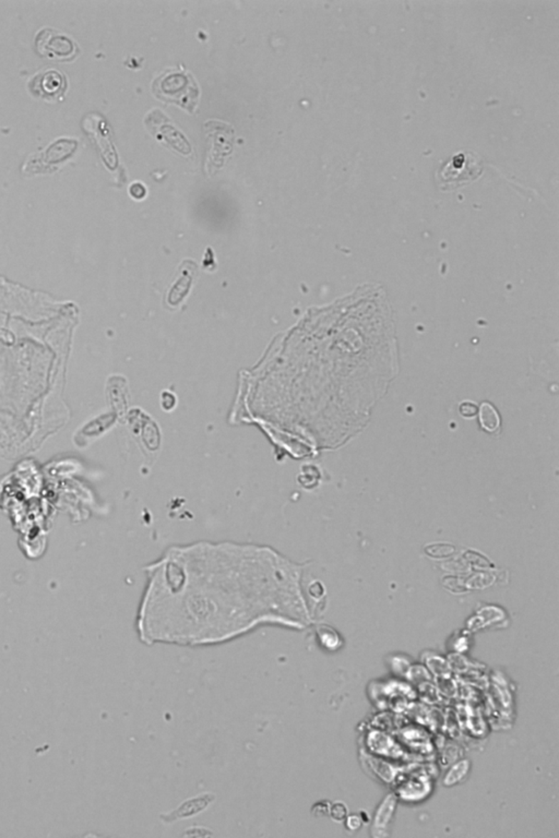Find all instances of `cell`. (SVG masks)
Wrapping results in <instances>:
<instances>
[{
    "mask_svg": "<svg viewBox=\"0 0 559 838\" xmlns=\"http://www.w3.org/2000/svg\"><path fill=\"white\" fill-rule=\"evenodd\" d=\"M154 94L160 100L175 103L190 113L195 112L198 104L199 89L194 78L185 70H166L152 83Z\"/></svg>",
    "mask_w": 559,
    "mask_h": 838,
    "instance_id": "obj_1",
    "label": "cell"
},
{
    "mask_svg": "<svg viewBox=\"0 0 559 838\" xmlns=\"http://www.w3.org/2000/svg\"><path fill=\"white\" fill-rule=\"evenodd\" d=\"M483 172V162L473 152H460L437 172V182L443 190L473 182Z\"/></svg>",
    "mask_w": 559,
    "mask_h": 838,
    "instance_id": "obj_2",
    "label": "cell"
},
{
    "mask_svg": "<svg viewBox=\"0 0 559 838\" xmlns=\"http://www.w3.org/2000/svg\"><path fill=\"white\" fill-rule=\"evenodd\" d=\"M36 47L41 54L51 58L70 59L76 54V45L66 35L51 29L39 33Z\"/></svg>",
    "mask_w": 559,
    "mask_h": 838,
    "instance_id": "obj_3",
    "label": "cell"
},
{
    "mask_svg": "<svg viewBox=\"0 0 559 838\" xmlns=\"http://www.w3.org/2000/svg\"><path fill=\"white\" fill-rule=\"evenodd\" d=\"M66 86V78L56 69H48L39 73L33 78L30 83L33 93L49 100L61 98L65 92Z\"/></svg>",
    "mask_w": 559,
    "mask_h": 838,
    "instance_id": "obj_4",
    "label": "cell"
},
{
    "mask_svg": "<svg viewBox=\"0 0 559 838\" xmlns=\"http://www.w3.org/2000/svg\"><path fill=\"white\" fill-rule=\"evenodd\" d=\"M215 799V795L212 794L201 795V796L188 799L172 812L161 815L162 819L165 823H172L178 819L194 817L207 808Z\"/></svg>",
    "mask_w": 559,
    "mask_h": 838,
    "instance_id": "obj_5",
    "label": "cell"
},
{
    "mask_svg": "<svg viewBox=\"0 0 559 838\" xmlns=\"http://www.w3.org/2000/svg\"><path fill=\"white\" fill-rule=\"evenodd\" d=\"M197 269L198 268H197L196 264H194L193 261L183 264V266L180 268V271H178L180 277L174 283L172 289L170 291V294H168V304L176 306L178 303H180L183 299H185V296L187 295L189 289H190V284L193 282V279H194Z\"/></svg>",
    "mask_w": 559,
    "mask_h": 838,
    "instance_id": "obj_6",
    "label": "cell"
},
{
    "mask_svg": "<svg viewBox=\"0 0 559 838\" xmlns=\"http://www.w3.org/2000/svg\"><path fill=\"white\" fill-rule=\"evenodd\" d=\"M396 805V799L392 794L388 795L380 803V806L376 811L373 827H371V835L374 837H384V836L386 837L387 836L386 831L391 822Z\"/></svg>",
    "mask_w": 559,
    "mask_h": 838,
    "instance_id": "obj_7",
    "label": "cell"
},
{
    "mask_svg": "<svg viewBox=\"0 0 559 838\" xmlns=\"http://www.w3.org/2000/svg\"><path fill=\"white\" fill-rule=\"evenodd\" d=\"M478 417L481 426L488 433H495L501 427V416L492 404L483 403L478 410Z\"/></svg>",
    "mask_w": 559,
    "mask_h": 838,
    "instance_id": "obj_8",
    "label": "cell"
},
{
    "mask_svg": "<svg viewBox=\"0 0 559 838\" xmlns=\"http://www.w3.org/2000/svg\"><path fill=\"white\" fill-rule=\"evenodd\" d=\"M468 765H470V763H468V761H461L459 762V763L456 764V765H454L453 767H452L451 770L448 772L447 776H446L445 780H443L445 785L451 786V785L459 782L462 778H464V776L466 775V773H468Z\"/></svg>",
    "mask_w": 559,
    "mask_h": 838,
    "instance_id": "obj_9",
    "label": "cell"
},
{
    "mask_svg": "<svg viewBox=\"0 0 559 838\" xmlns=\"http://www.w3.org/2000/svg\"><path fill=\"white\" fill-rule=\"evenodd\" d=\"M318 633H319L320 640H322L324 648H329V650H336L338 648V636L334 631L330 630L329 634H327L326 630H319Z\"/></svg>",
    "mask_w": 559,
    "mask_h": 838,
    "instance_id": "obj_10",
    "label": "cell"
},
{
    "mask_svg": "<svg viewBox=\"0 0 559 838\" xmlns=\"http://www.w3.org/2000/svg\"><path fill=\"white\" fill-rule=\"evenodd\" d=\"M329 813H330L332 819H336V821H342V819H344L345 817H347V807L343 805V803L337 802L334 803V806L330 807V811H329Z\"/></svg>",
    "mask_w": 559,
    "mask_h": 838,
    "instance_id": "obj_11",
    "label": "cell"
},
{
    "mask_svg": "<svg viewBox=\"0 0 559 838\" xmlns=\"http://www.w3.org/2000/svg\"><path fill=\"white\" fill-rule=\"evenodd\" d=\"M459 410L462 416L466 417V418H471V417H474L478 414V408L472 402H464V403L460 405Z\"/></svg>",
    "mask_w": 559,
    "mask_h": 838,
    "instance_id": "obj_12",
    "label": "cell"
},
{
    "mask_svg": "<svg viewBox=\"0 0 559 838\" xmlns=\"http://www.w3.org/2000/svg\"><path fill=\"white\" fill-rule=\"evenodd\" d=\"M329 811H330L329 802H318L312 808V814L316 817H324V815L329 814Z\"/></svg>",
    "mask_w": 559,
    "mask_h": 838,
    "instance_id": "obj_13",
    "label": "cell"
},
{
    "mask_svg": "<svg viewBox=\"0 0 559 838\" xmlns=\"http://www.w3.org/2000/svg\"><path fill=\"white\" fill-rule=\"evenodd\" d=\"M347 827L352 831H357L361 827V819L359 815H349L347 819Z\"/></svg>",
    "mask_w": 559,
    "mask_h": 838,
    "instance_id": "obj_14",
    "label": "cell"
}]
</instances>
